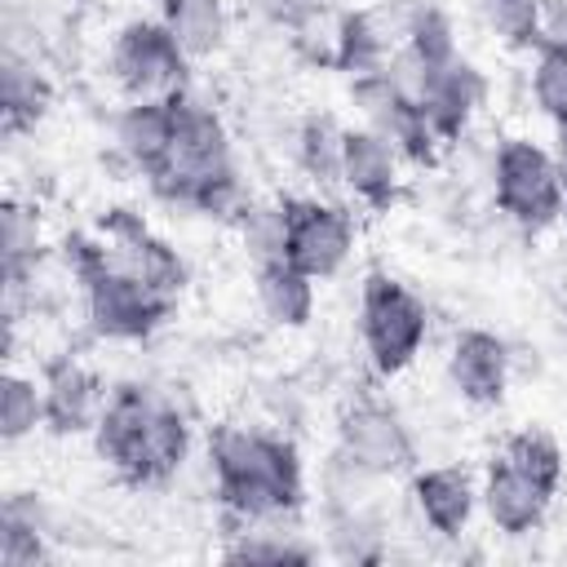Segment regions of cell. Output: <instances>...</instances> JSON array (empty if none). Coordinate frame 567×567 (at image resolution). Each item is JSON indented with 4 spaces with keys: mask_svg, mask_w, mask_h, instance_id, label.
<instances>
[{
    "mask_svg": "<svg viewBox=\"0 0 567 567\" xmlns=\"http://www.w3.org/2000/svg\"><path fill=\"white\" fill-rule=\"evenodd\" d=\"M213 483L221 505L244 523H266L279 514H292L301 505V461L297 447L279 434L226 425L208 443Z\"/></svg>",
    "mask_w": 567,
    "mask_h": 567,
    "instance_id": "obj_1",
    "label": "cell"
},
{
    "mask_svg": "<svg viewBox=\"0 0 567 567\" xmlns=\"http://www.w3.org/2000/svg\"><path fill=\"white\" fill-rule=\"evenodd\" d=\"M102 461L124 478V483H164L190 447L186 416L159 399L151 385H115L106 394V408L93 425Z\"/></svg>",
    "mask_w": 567,
    "mask_h": 567,
    "instance_id": "obj_2",
    "label": "cell"
},
{
    "mask_svg": "<svg viewBox=\"0 0 567 567\" xmlns=\"http://www.w3.org/2000/svg\"><path fill=\"white\" fill-rule=\"evenodd\" d=\"M151 186L186 208L199 213H235L239 208V182H235V164H230V142L221 120L195 102V97H177V133L168 142V155L159 159V168L151 173Z\"/></svg>",
    "mask_w": 567,
    "mask_h": 567,
    "instance_id": "obj_3",
    "label": "cell"
},
{
    "mask_svg": "<svg viewBox=\"0 0 567 567\" xmlns=\"http://www.w3.org/2000/svg\"><path fill=\"white\" fill-rule=\"evenodd\" d=\"M66 248H71L66 257H71L80 284H84V310H89V323H93L97 337L142 341V337H151L164 323V315L173 310L168 292H159L146 279H137L133 270L106 261L97 239L75 235Z\"/></svg>",
    "mask_w": 567,
    "mask_h": 567,
    "instance_id": "obj_4",
    "label": "cell"
},
{
    "mask_svg": "<svg viewBox=\"0 0 567 567\" xmlns=\"http://www.w3.org/2000/svg\"><path fill=\"white\" fill-rule=\"evenodd\" d=\"M359 332H363L372 368L381 377H394L425 346V332H430L425 301L408 284H399L394 275L372 270L363 279V292H359Z\"/></svg>",
    "mask_w": 567,
    "mask_h": 567,
    "instance_id": "obj_5",
    "label": "cell"
},
{
    "mask_svg": "<svg viewBox=\"0 0 567 567\" xmlns=\"http://www.w3.org/2000/svg\"><path fill=\"white\" fill-rule=\"evenodd\" d=\"M492 186H496V204L501 213H509L518 226L527 230H545L549 221L563 217V177H558V159L527 142V137H509L496 146V164H492Z\"/></svg>",
    "mask_w": 567,
    "mask_h": 567,
    "instance_id": "obj_6",
    "label": "cell"
},
{
    "mask_svg": "<svg viewBox=\"0 0 567 567\" xmlns=\"http://www.w3.org/2000/svg\"><path fill=\"white\" fill-rule=\"evenodd\" d=\"M190 58L164 22H128L111 44V71L128 97H182Z\"/></svg>",
    "mask_w": 567,
    "mask_h": 567,
    "instance_id": "obj_7",
    "label": "cell"
},
{
    "mask_svg": "<svg viewBox=\"0 0 567 567\" xmlns=\"http://www.w3.org/2000/svg\"><path fill=\"white\" fill-rule=\"evenodd\" d=\"M354 248V221L346 208L323 199H284V257L319 279H332Z\"/></svg>",
    "mask_w": 567,
    "mask_h": 567,
    "instance_id": "obj_8",
    "label": "cell"
},
{
    "mask_svg": "<svg viewBox=\"0 0 567 567\" xmlns=\"http://www.w3.org/2000/svg\"><path fill=\"white\" fill-rule=\"evenodd\" d=\"M337 456L350 461L354 470L372 474V478H390V474L412 470L416 447H412V434H408V425L399 421L394 408L363 399V403H354V408L341 412Z\"/></svg>",
    "mask_w": 567,
    "mask_h": 567,
    "instance_id": "obj_9",
    "label": "cell"
},
{
    "mask_svg": "<svg viewBox=\"0 0 567 567\" xmlns=\"http://www.w3.org/2000/svg\"><path fill=\"white\" fill-rule=\"evenodd\" d=\"M354 102L363 106L368 128H377L403 159H412V164H434L439 137H434V128L425 124L421 106H416L412 97H403V93L390 84L385 66H381V71H368V75H354Z\"/></svg>",
    "mask_w": 567,
    "mask_h": 567,
    "instance_id": "obj_10",
    "label": "cell"
},
{
    "mask_svg": "<svg viewBox=\"0 0 567 567\" xmlns=\"http://www.w3.org/2000/svg\"><path fill=\"white\" fill-rule=\"evenodd\" d=\"M102 252H106V261H115V266H124V270H133L137 279H146L151 288H159V292H168V297H177L182 292V284H186V266H182V257L164 244V239H155L133 213H124V208H115L111 217H106V226H102Z\"/></svg>",
    "mask_w": 567,
    "mask_h": 567,
    "instance_id": "obj_11",
    "label": "cell"
},
{
    "mask_svg": "<svg viewBox=\"0 0 567 567\" xmlns=\"http://www.w3.org/2000/svg\"><path fill=\"white\" fill-rule=\"evenodd\" d=\"M478 501H483V509H487V518H492L496 532L523 536V532H536V527L545 523L554 492L501 452V456L487 465V478H483Z\"/></svg>",
    "mask_w": 567,
    "mask_h": 567,
    "instance_id": "obj_12",
    "label": "cell"
},
{
    "mask_svg": "<svg viewBox=\"0 0 567 567\" xmlns=\"http://www.w3.org/2000/svg\"><path fill=\"white\" fill-rule=\"evenodd\" d=\"M478 102H483V75L461 53L439 62V66H425L416 106H421V115H425V124L434 128L439 142L461 137Z\"/></svg>",
    "mask_w": 567,
    "mask_h": 567,
    "instance_id": "obj_13",
    "label": "cell"
},
{
    "mask_svg": "<svg viewBox=\"0 0 567 567\" xmlns=\"http://www.w3.org/2000/svg\"><path fill=\"white\" fill-rule=\"evenodd\" d=\"M341 186L368 208H390L399 199V151L368 124L363 128H346Z\"/></svg>",
    "mask_w": 567,
    "mask_h": 567,
    "instance_id": "obj_14",
    "label": "cell"
},
{
    "mask_svg": "<svg viewBox=\"0 0 567 567\" xmlns=\"http://www.w3.org/2000/svg\"><path fill=\"white\" fill-rule=\"evenodd\" d=\"M447 377H452V385H456L461 399L483 403V408L487 403H501L505 399V385H509V346L496 332L465 328L452 341Z\"/></svg>",
    "mask_w": 567,
    "mask_h": 567,
    "instance_id": "obj_15",
    "label": "cell"
},
{
    "mask_svg": "<svg viewBox=\"0 0 567 567\" xmlns=\"http://www.w3.org/2000/svg\"><path fill=\"white\" fill-rule=\"evenodd\" d=\"M44 425L53 434H80V430H93L102 408H106V390L102 381L80 368L75 359H58L44 368Z\"/></svg>",
    "mask_w": 567,
    "mask_h": 567,
    "instance_id": "obj_16",
    "label": "cell"
},
{
    "mask_svg": "<svg viewBox=\"0 0 567 567\" xmlns=\"http://www.w3.org/2000/svg\"><path fill=\"white\" fill-rule=\"evenodd\" d=\"M177 133V97H133L115 115V146L128 164H137L146 177L168 155V142Z\"/></svg>",
    "mask_w": 567,
    "mask_h": 567,
    "instance_id": "obj_17",
    "label": "cell"
},
{
    "mask_svg": "<svg viewBox=\"0 0 567 567\" xmlns=\"http://www.w3.org/2000/svg\"><path fill=\"white\" fill-rule=\"evenodd\" d=\"M474 483L461 465H430L412 474V505L421 523L439 536H461L470 514H474Z\"/></svg>",
    "mask_w": 567,
    "mask_h": 567,
    "instance_id": "obj_18",
    "label": "cell"
},
{
    "mask_svg": "<svg viewBox=\"0 0 567 567\" xmlns=\"http://www.w3.org/2000/svg\"><path fill=\"white\" fill-rule=\"evenodd\" d=\"M257 301L275 323L301 328L315 315V279L301 275L288 257L257 261Z\"/></svg>",
    "mask_w": 567,
    "mask_h": 567,
    "instance_id": "obj_19",
    "label": "cell"
},
{
    "mask_svg": "<svg viewBox=\"0 0 567 567\" xmlns=\"http://www.w3.org/2000/svg\"><path fill=\"white\" fill-rule=\"evenodd\" d=\"M159 22L182 44L190 62L213 58L226 44V4L221 0H159Z\"/></svg>",
    "mask_w": 567,
    "mask_h": 567,
    "instance_id": "obj_20",
    "label": "cell"
},
{
    "mask_svg": "<svg viewBox=\"0 0 567 567\" xmlns=\"http://www.w3.org/2000/svg\"><path fill=\"white\" fill-rule=\"evenodd\" d=\"M0 80H4V128H9V133L31 128V124L44 115V106H49V84H44V75L35 71L31 58H22L18 49H4V71H0Z\"/></svg>",
    "mask_w": 567,
    "mask_h": 567,
    "instance_id": "obj_21",
    "label": "cell"
},
{
    "mask_svg": "<svg viewBox=\"0 0 567 567\" xmlns=\"http://www.w3.org/2000/svg\"><path fill=\"white\" fill-rule=\"evenodd\" d=\"M0 257H4V284H9V292H18L27 284V275L35 270V257H40L35 213H27L18 199H9L0 213Z\"/></svg>",
    "mask_w": 567,
    "mask_h": 567,
    "instance_id": "obj_22",
    "label": "cell"
},
{
    "mask_svg": "<svg viewBox=\"0 0 567 567\" xmlns=\"http://www.w3.org/2000/svg\"><path fill=\"white\" fill-rule=\"evenodd\" d=\"M341 142H346V128L332 115H310L301 124L297 159L310 173V182H323V186H337L341 182Z\"/></svg>",
    "mask_w": 567,
    "mask_h": 567,
    "instance_id": "obj_23",
    "label": "cell"
},
{
    "mask_svg": "<svg viewBox=\"0 0 567 567\" xmlns=\"http://www.w3.org/2000/svg\"><path fill=\"white\" fill-rule=\"evenodd\" d=\"M35 425H44V390L22 372H4V381H0V439L18 443Z\"/></svg>",
    "mask_w": 567,
    "mask_h": 567,
    "instance_id": "obj_24",
    "label": "cell"
},
{
    "mask_svg": "<svg viewBox=\"0 0 567 567\" xmlns=\"http://www.w3.org/2000/svg\"><path fill=\"white\" fill-rule=\"evenodd\" d=\"M501 452H505L514 465H523L532 478H540L549 492L563 487V452H558V443H554L545 430H518V434L505 439Z\"/></svg>",
    "mask_w": 567,
    "mask_h": 567,
    "instance_id": "obj_25",
    "label": "cell"
},
{
    "mask_svg": "<svg viewBox=\"0 0 567 567\" xmlns=\"http://www.w3.org/2000/svg\"><path fill=\"white\" fill-rule=\"evenodd\" d=\"M487 31L505 49H536L540 27H536V0H478Z\"/></svg>",
    "mask_w": 567,
    "mask_h": 567,
    "instance_id": "obj_26",
    "label": "cell"
},
{
    "mask_svg": "<svg viewBox=\"0 0 567 567\" xmlns=\"http://www.w3.org/2000/svg\"><path fill=\"white\" fill-rule=\"evenodd\" d=\"M532 93L554 124H567V44H536Z\"/></svg>",
    "mask_w": 567,
    "mask_h": 567,
    "instance_id": "obj_27",
    "label": "cell"
},
{
    "mask_svg": "<svg viewBox=\"0 0 567 567\" xmlns=\"http://www.w3.org/2000/svg\"><path fill=\"white\" fill-rule=\"evenodd\" d=\"M226 558H235V563H306L310 558V549L306 545H292L288 536L284 540H266V536H244L239 545H230L226 549Z\"/></svg>",
    "mask_w": 567,
    "mask_h": 567,
    "instance_id": "obj_28",
    "label": "cell"
},
{
    "mask_svg": "<svg viewBox=\"0 0 567 567\" xmlns=\"http://www.w3.org/2000/svg\"><path fill=\"white\" fill-rule=\"evenodd\" d=\"M257 9H261L270 22L297 31L306 18H315L319 9H328V0H257Z\"/></svg>",
    "mask_w": 567,
    "mask_h": 567,
    "instance_id": "obj_29",
    "label": "cell"
},
{
    "mask_svg": "<svg viewBox=\"0 0 567 567\" xmlns=\"http://www.w3.org/2000/svg\"><path fill=\"white\" fill-rule=\"evenodd\" d=\"M540 44H567V0H536Z\"/></svg>",
    "mask_w": 567,
    "mask_h": 567,
    "instance_id": "obj_30",
    "label": "cell"
},
{
    "mask_svg": "<svg viewBox=\"0 0 567 567\" xmlns=\"http://www.w3.org/2000/svg\"><path fill=\"white\" fill-rule=\"evenodd\" d=\"M554 159H558V177H563V217H567V124H558V146H554Z\"/></svg>",
    "mask_w": 567,
    "mask_h": 567,
    "instance_id": "obj_31",
    "label": "cell"
}]
</instances>
